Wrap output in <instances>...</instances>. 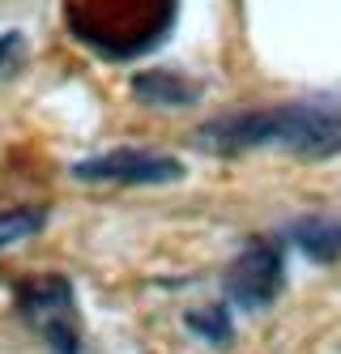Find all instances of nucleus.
<instances>
[{"mask_svg": "<svg viewBox=\"0 0 341 354\" xmlns=\"http://www.w3.org/2000/svg\"><path fill=\"white\" fill-rule=\"evenodd\" d=\"M291 239L299 243V252L316 265H333L341 261V218L316 214V218H303L291 226Z\"/></svg>", "mask_w": 341, "mask_h": 354, "instance_id": "nucleus-7", "label": "nucleus"}, {"mask_svg": "<svg viewBox=\"0 0 341 354\" xmlns=\"http://www.w3.org/2000/svg\"><path fill=\"white\" fill-rule=\"evenodd\" d=\"M21 60V35L9 30V35H0V77H9V73L17 68Z\"/></svg>", "mask_w": 341, "mask_h": 354, "instance_id": "nucleus-10", "label": "nucleus"}, {"mask_svg": "<svg viewBox=\"0 0 341 354\" xmlns=\"http://www.w3.org/2000/svg\"><path fill=\"white\" fill-rule=\"evenodd\" d=\"M286 286V248L269 235L252 239L226 269V299L243 312H265Z\"/></svg>", "mask_w": 341, "mask_h": 354, "instance_id": "nucleus-4", "label": "nucleus"}, {"mask_svg": "<svg viewBox=\"0 0 341 354\" xmlns=\"http://www.w3.org/2000/svg\"><path fill=\"white\" fill-rule=\"evenodd\" d=\"M133 98L145 107H192L201 98V86L192 77H183L175 68H141L133 77Z\"/></svg>", "mask_w": 341, "mask_h": 354, "instance_id": "nucleus-6", "label": "nucleus"}, {"mask_svg": "<svg viewBox=\"0 0 341 354\" xmlns=\"http://www.w3.org/2000/svg\"><path fill=\"white\" fill-rule=\"evenodd\" d=\"M183 324H188L201 342H209V346H226V342L234 337L230 308H222V303H209V308H192L188 316H183Z\"/></svg>", "mask_w": 341, "mask_h": 354, "instance_id": "nucleus-9", "label": "nucleus"}, {"mask_svg": "<svg viewBox=\"0 0 341 354\" xmlns=\"http://www.w3.org/2000/svg\"><path fill=\"white\" fill-rule=\"evenodd\" d=\"M196 141L214 154H252V149H286L295 158L341 154V98H299L252 111H230L209 120Z\"/></svg>", "mask_w": 341, "mask_h": 354, "instance_id": "nucleus-1", "label": "nucleus"}, {"mask_svg": "<svg viewBox=\"0 0 341 354\" xmlns=\"http://www.w3.org/2000/svg\"><path fill=\"white\" fill-rule=\"evenodd\" d=\"M13 303L26 328L39 333L51 354H82V316H77V295L68 277L60 273L30 277L17 286Z\"/></svg>", "mask_w": 341, "mask_h": 354, "instance_id": "nucleus-3", "label": "nucleus"}, {"mask_svg": "<svg viewBox=\"0 0 341 354\" xmlns=\"http://www.w3.org/2000/svg\"><path fill=\"white\" fill-rule=\"evenodd\" d=\"M179 0H64L68 30L107 60L154 52L175 26Z\"/></svg>", "mask_w": 341, "mask_h": 354, "instance_id": "nucleus-2", "label": "nucleus"}, {"mask_svg": "<svg viewBox=\"0 0 341 354\" xmlns=\"http://www.w3.org/2000/svg\"><path fill=\"white\" fill-rule=\"evenodd\" d=\"M73 180L82 184H120V188H158V184H175L183 180V162L171 154H154V149H133L120 145L107 154H94L73 162Z\"/></svg>", "mask_w": 341, "mask_h": 354, "instance_id": "nucleus-5", "label": "nucleus"}, {"mask_svg": "<svg viewBox=\"0 0 341 354\" xmlns=\"http://www.w3.org/2000/svg\"><path fill=\"white\" fill-rule=\"evenodd\" d=\"M43 226H47V209L43 205H9V209H0V252L35 239Z\"/></svg>", "mask_w": 341, "mask_h": 354, "instance_id": "nucleus-8", "label": "nucleus"}]
</instances>
